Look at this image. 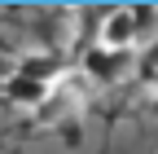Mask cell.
<instances>
[{
	"mask_svg": "<svg viewBox=\"0 0 158 154\" xmlns=\"http://www.w3.org/2000/svg\"><path fill=\"white\" fill-rule=\"evenodd\" d=\"M132 71H136V53L106 49V44H97V40L79 53V75L92 79V84H123Z\"/></svg>",
	"mask_w": 158,
	"mask_h": 154,
	"instance_id": "6da1fadb",
	"label": "cell"
},
{
	"mask_svg": "<svg viewBox=\"0 0 158 154\" xmlns=\"http://www.w3.org/2000/svg\"><path fill=\"white\" fill-rule=\"evenodd\" d=\"M145 40V31H141V13L136 9H110L101 18V27H97V44H106V49H123V53H136V44Z\"/></svg>",
	"mask_w": 158,
	"mask_h": 154,
	"instance_id": "7a4b0ae2",
	"label": "cell"
},
{
	"mask_svg": "<svg viewBox=\"0 0 158 154\" xmlns=\"http://www.w3.org/2000/svg\"><path fill=\"white\" fill-rule=\"evenodd\" d=\"M0 97H5L9 106H18V110H40V106L48 101V84H35L31 75L9 71L5 84H0Z\"/></svg>",
	"mask_w": 158,
	"mask_h": 154,
	"instance_id": "3957f363",
	"label": "cell"
},
{
	"mask_svg": "<svg viewBox=\"0 0 158 154\" xmlns=\"http://www.w3.org/2000/svg\"><path fill=\"white\" fill-rule=\"evenodd\" d=\"M13 71H22V75H31L35 84H48V88L66 75L62 57H57V53H48V49H31V53H22V62H18Z\"/></svg>",
	"mask_w": 158,
	"mask_h": 154,
	"instance_id": "277c9868",
	"label": "cell"
},
{
	"mask_svg": "<svg viewBox=\"0 0 158 154\" xmlns=\"http://www.w3.org/2000/svg\"><path fill=\"white\" fill-rule=\"evenodd\" d=\"M149 106L158 110V79H154V88H149Z\"/></svg>",
	"mask_w": 158,
	"mask_h": 154,
	"instance_id": "5b68a950",
	"label": "cell"
}]
</instances>
